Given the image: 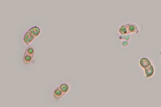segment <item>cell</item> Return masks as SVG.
<instances>
[{
	"label": "cell",
	"instance_id": "11",
	"mask_svg": "<svg viewBox=\"0 0 161 107\" xmlns=\"http://www.w3.org/2000/svg\"><path fill=\"white\" fill-rule=\"evenodd\" d=\"M130 35H121L119 37L120 39H126V40H129V38L130 37Z\"/></svg>",
	"mask_w": 161,
	"mask_h": 107
},
{
	"label": "cell",
	"instance_id": "9",
	"mask_svg": "<svg viewBox=\"0 0 161 107\" xmlns=\"http://www.w3.org/2000/svg\"><path fill=\"white\" fill-rule=\"evenodd\" d=\"M24 54L29 55L30 56L34 57L35 54V50L33 46H27V48H26L25 50L24 51Z\"/></svg>",
	"mask_w": 161,
	"mask_h": 107
},
{
	"label": "cell",
	"instance_id": "3",
	"mask_svg": "<svg viewBox=\"0 0 161 107\" xmlns=\"http://www.w3.org/2000/svg\"><path fill=\"white\" fill-rule=\"evenodd\" d=\"M34 57L33 56L23 54L22 58V62L25 65L33 64L35 63V60H34Z\"/></svg>",
	"mask_w": 161,
	"mask_h": 107
},
{
	"label": "cell",
	"instance_id": "8",
	"mask_svg": "<svg viewBox=\"0 0 161 107\" xmlns=\"http://www.w3.org/2000/svg\"><path fill=\"white\" fill-rule=\"evenodd\" d=\"M140 65L142 68L145 69V68H148L149 66H151L152 63H151V61H149L148 58H142L140 60Z\"/></svg>",
	"mask_w": 161,
	"mask_h": 107
},
{
	"label": "cell",
	"instance_id": "5",
	"mask_svg": "<svg viewBox=\"0 0 161 107\" xmlns=\"http://www.w3.org/2000/svg\"><path fill=\"white\" fill-rule=\"evenodd\" d=\"M29 32L32 34V35L34 36L35 37H38L41 32V29L38 26H33L30 29L28 30Z\"/></svg>",
	"mask_w": 161,
	"mask_h": 107
},
{
	"label": "cell",
	"instance_id": "6",
	"mask_svg": "<svg viewBox=\"0 0 161 107\" xmlns=\"http://www.w3.org/2000/svg\"><path fill=\"white\" fill-rule=\"evenodd\" d=\"M128 27L125 25L126 27L127 28V30H129V33H138L139 32V30L138 29L137 26L134 24H127Z\"/></svg>",
	"mask_w": 161,
	"mask_h": 107
},
{
	"label": "cell",
	"instance_id": "4",
	"mask_svg": "<svg viewBox=\"0 0 161 107\" xmlns=\"http://www.w3.org/2000/svg\"><path fill=\"white\" fill-rule=\"evenodd\" d=\"M58 87L60 90H61V92H63L65 95H66L69 92L71 88V86L70 85V83L66 82H63L61 83L58 85Z\"/></svg>",
	"mask_w": 161,
	"mask_h": 107
},
{
	"label": "cell",
	"instance_id": "1",
	"mask_svg": "<svg viewBox=\"0 0 161 107\" xmlns=\"http://www.w3.org/2000/svg\"><path fill=\"white\" fill-rule=\"evenodd\" d=\"M64 96L65 95L60 90L58 85L56 87L52 92V97H53V99L56 102L59 101L63 97H64Z\"/></svg>",
	"mask_w": 161,
	"mask_h": 107
},
{
	"label": "cell",
	"instance_id": "12",
	"mask_svg": "<svg viewBox=\"0 0 161 107\" xmlns=\"http://www.w3.org/2000/svg\"><path fill=\"white\" fill-rule=\"evenodd\" d=\"M128 45V42H124L123 43H122V45L123 46H126Z\"/></svg>",
	"mask_w": 161,
	"mask_h": 107
},
{
	"label": "cell",
	"instance_id": "2",
	"mask_svg": "<svg viewBox=\"0 0 161 107\" xmlns=\"http://www.w3.org/2000/svg\"><path fill=\"white\" fill-rule=\"evenodd\" d=\"M35 38V37H34V36L32 35V34L29 32V31L28 30L24 34L23 39H22V41L25 45L28 46H29V44H30L34 40Z\"/></svg>",
	"mask_w": 161,
	"mask_h": 107
},
{
	"label": "cell",
	"instance_id": "7",
	"mask_svg": "<svg viewBox=\"0 0 161 107\" xmlns=\"http://www.w3.org/2000/svg\"><path fill=\"white\" fill-rule=\"evenodd\" d=\"M144 70L146 73V78H149L150 77H152L154 73V68L152 65L149 66L147 68H145Z\"/></svg>",
	"mask_w": 161,
	"mask_h": 107
},
{
	"label": "cell",
	"instance_id": "10",
	"mask_svg": "<svg viewBox=\"0 0 161 107\" xmlns=\"http://www.w3.org/2000/svg\"><path fill=\"white\" fill-rule=\"evenodd\" d=\"M127 28L126 27L125 25H122L120 29H119V32L122 35H125V34H127L128 33V31H127Z\"/></svg>",
	"mask_w": 161,
	"mask_h": 107
}]
</instances>
